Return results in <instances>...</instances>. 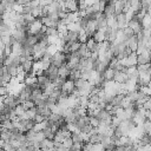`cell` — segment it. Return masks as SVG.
I'll list each match as a JSON object with an SVG mask.
<instances>
[{"label":"cell","instance_id":"35","mask_svg":"<svg viewBox=\"0 0 151 151\" xmlns=\"http://www.w3.org/2000/svg\"><path fill=\"white\" fill-rule=\"evenodd\" d=\"M80 46H81V42L80 41L72 42L71 44V52H78V50L80 48Z\"/></svg>","mask_w":151,"mask_h":151},{"label":"cell","instance_id":"6","mask_svg":"<svg viewBox=\"0 0 151 151\" xmlns=\"http://www.w3.org/2000/svg\"><path fill=\"white\" fill-rule=\"evenodd\" d=\"M127 79H129V76H127L126 72H124V71H116L114 78H113L114 81H117L119 84H125L127 81Z\"/></svg>","mask_w":151,"mask_h":151},{"label":"cell","instance_id":"43","mask_svg":"<svg viewBox=\"0 0 151 151\" xmlns=\"http://www.w3.org/2000/svg\"><path fill=\"white\" fill-rule=\"evenodd\" d=\"M47 151H57L54 147H52V149H50V150H47Z\"/></svg>","mask_w":151,"mask_h":151},{"label":"cell","instance_id":"2","mask_svg":"<svg viewBox=\"0 0 151 151\" xmlns=\"http://www.w3.org/2000/svg\"><path fill=\"white\" fill-rule=\"evenodd\" d=\"M42 27H44V24H42L41 19H35L28 26V34H38V33H40Z\"/></svg>","mask_w":151,"mask_h":151},{"label":"cell","instance_id":"3","mask_svg":"<svg viewBox=\"0 0 151 151\" xmlns=\"http://www.w3.org/2000/svg\"><path fill=\"white\" fill-rule=\"evenodd\" d=\"M58 71H59V67L58 66H55V65H53V64H51L48 67H47V70H45V74L50 78V80L53 83L59 76H58Z\"/></svg>","mask_w":151,"mask_h":151},{"label":"cell","instance_id":"31","mask_svg":"<svg viewBox=\"0 0 151 151\" xmlns=\"http://www.w3.org/2000/svg\"><path fill=\"white\" fill-rule=\"evenodd\" d=\"M87 83V80H85V79H83V78H79V79H77V80H74V84H76V88L77 90H80L85 84Z\"/></svg>","mask_w":151,"mask_h":151},{"label":"cell","instance_id":"15","mask_svg":"<svg viewBox=\"0 0 151 151\" xmlns=\"http://www.w3.org/2000/svg\"><path fill=\"white\" fill-rule=\"evenodd\" d=\"M114 73H116V70H113V68H111V67H107V68L101 73V76H103L104 80H113Z\"/></svg>","mask_w":151,"mask_h":151},{"label":"cell","instance_id":"32","mask_svg":"<svg viewBox=\"0 0 151 151\" xmlns=\"http://www.w3.org/2000/svg\"><path fill=\"white\" fill-rule=\"evenodd\" d=\"M21 105L25 107V110H29V109H32V107L35 106V103L29 99V100H25L24 103H21Z\"/></svg>","mask_w":151,"mask_h":151},{"label":"cell","instance_id":"7","mask_svg":"<svg viewBox=\"0 0 151 151\" xmlns=\"http://www.w3.org/2000/svg\"><path fill=\"white\" fill-rule=\"evenodd\" d=\"M65 7H66V11H68V12H78L79 11V1L78 0H66Z\"/></svg>","mask_w":151,"mask_h":151},{"label":"cell","instance_id":"33","mask_svg":"<svg viewBox=\"0 0 151 151\" xmlns=\"http://www.w3.org/2000/svg\"><path fill=\"white\" fill-rule=\"evenodd\" d=\"M15 110V112H17V114H18V117H22L24 114H25V112H26V110H25V107L21 105V104H19V105H17V107L14 109Z\"/></svg>","mask_w":151,"mask_h":151},{"label":"cell","instance_id":"40","mask_svg":"<svg viewBox=\"0 0 151 151\" xmlns=\"http://www.w3.org/2000/svg\"><path fill=\"white\" fill-rule=\"evenodd\" d=\"M134 151H146V149H145V146H143V145H138Z\"/></svg>","mask_w":151,"mask_h":151},{"label":"cell","instance_id":"38","mask_svg":"<svg viewBox=\"0 0 151 151\" xmlns=\"http://www.w3.org/2000/svg\"><path fill=\"white\" fill-rule=\"evenodd\" d=\"M46 118L42 116V114H40V113H38L37 116H35V118H34V122L35 123H41V122H44Z\"/></svg>","mask_w":151,"mask_h":151},{"label":"cell","instance_id":"24","mask_svg":"<svg viewBox=\"0 0 151 151\" xmlns=\"http://www.w3.org/2000/svg\"><path fill=\"white\" fill-rule=\"evenodd\" d=\"M88 38H90V37H88L87 32H86V31L83 28V29L79 32V38H78V40H79L81 44H86V41L88 40Z\"/></svg>","mask_w":151,"mask_h":151},{"label":"cell","instance_id":"41","mask_svg":"<svg viewBox=\"0 0 151 151\" xmlns=\"http://www.w3.org/2000/svg\"><path fill=\"white\" fill-rule=\"evenodd\" d=\"M114 150L116 151H126V147L125 146H116Z\"/></svg>","mask_w":151,"mask_h":151},{"label":"cell","instance_id":"14","mask_svg":"<svg viewBox=\"0 0 151 151\" xmlns=\"http://www.w3.org/2000/svg\"><path fill=\"white\" fill-rule=\"evenodd\" d=\"M106 20H107V27L110 28H118V21H117V15L113 14V15H110V17H106Z\"/></svg>","mask_w":151,"mask_h":151},{"label":"cell","instance_id":"28","mask_svg":"<svg viewBox=\"0 0 151 151\" xmlns=\"http://www.w3.org/2000/svg\"><path fill=\"white\" fill-rule=\"evenodd\" d=\"M46 35H47V37H52V35H59L58 28H57V27H47V28H46Z\"/></svg>","mask_w":151,"mask_h":151},{"label":"cell","instance_id":"23","mask_svg":"<svg viewBox=\"0 0 151 151\" xmlns=\"http://www.w3.org/2000/svg\"><path fill=\"white\" fill-rule=\"evenodd\" d=\"M31 14H32L34 18H37V19H40V18L42 17V6H41V5H39V6L34 7V8L32 9Z\"/></svg>","mask_w":151,"mask_h":151},{"label":"cell","instance_id":"8","mask_svg":"<svg viewBox=\"0 0 151 151\" xmlns=\"http://www.w3.org/2000/svg\"><path fill=\"white\" fill-rule=\"evenodd\" d=\"M60 38H64L66 42H67V41H68V42H76V41H79V40H78V38H79V33H78V32L68 31L65 35H63V37H60Z\"/></svg>","mask_w":151,"mask_h":151},{"label":"cell","instance_id":"13","mask_svg":"<svg viewBox=\"0 0 151 151\" xmlns=\"http://www.w3.org/2000/svg\"><path fill=\"white\" fill-rule=\"evenodd\" d=\"M39 42V37L37 34H28L25 42L22 45H28V46H34L35 44Z\"/></svg>","mask_w":151,"mask_h":151},{"label":"cell","instance_id":"22","mask_svg":"<svg viewBox=\"0 0 151 151\" xmlns=\"http://www.w3.org/2000/svg\"><path fill=\"white\" fill-rule=\"evenodd\" d=\"M67 29L68 31H72V32H80L81 29H83V27L80 26V24H79V21L78 22H70L68 25H67Z\"/></svg>","mask_w":151,"mask_h":151},{"label":"cell","instance_id":"12","mask_svg":"<svg viewBox=\"0 0 151 151\" xmlns=\"http://www.w3.org/2000/svg\"><path fill=\"white\" fill-rule=\"evenodd\" d=\"M126 45L132 50V52H136L137 48H138V38H137V34H134L131 38H129V40L126 41Z\"/></svg>","mask_w":151,"mask_h":151},{"label":"cell","instance_id":"18","mask_svg":"<svg viewBox=\"0 0 151 151\" xmlns=\"http://www.w3.org/2000/svg\"><path fill=\"white\" fill-rule=\"evenodd\" d=\"M7 66V70H8V73L12 76V77H17L18 76V72H19V70H18V67H19V65H17V64H13V63H11L9 65H6Z\"/></svg>","mask_w":151,"mask_h":151},{"label":"cell","instance_id":"4","mask_svg":"<svg viewBox=\"0 0 151 151\" xmlns=\"http://www.w3.org/2000/svg\"><path fill=\"white\" fill-rule=\"evenodd\" d=\"M76 90V84H74V80H71V79H66L65 83L63 84L61 86V91L67 93L68 96L71 93H73V91Z\"/></svg>","mask_w":151,"mask_h":151},{"label":"cell","instance_id":"42","mask_svg":"<svg viewBox=\"0 0 151 151\" xmlns=\"http://www.w3.org/2000/svg\"><path fill=\"white\" fill-rule=\"evenodd\" d=\"M146 118H147V120L151 122V110L150 111H146Z\"/></svg>","mask_w":151,"mask_h":151},{"label":"cell","instance_id":"25","mask_svg":"<svg viewBox=\"0 0 151 151\" xmlns=\"http://www.w3.org/2000/svg\"><path fill=\"white\" fill-rule=\"evenodd\" d=\"M142 26L144 27V28H149L150 26H151V15L147 13L143 19H142Z\"/></svg>","mask_w":151,"mask_h":151},{"label":"cell","instance_id":"9","mask_svg":"<svg viewBox=\"0 0 151 151\" xmlns=\"http://www.w3.org/2000/svg\"><path fill=\"white\" fill-rule=\"evenodd\" d=\"M51 83V80H50V78L44 73V74H41V76H38V85H39V87L44 91L47 86H48V84Z\"/></svg>","mask_w":151,"mask_h":151},{"label":"cell","instance_id":"1","mask_svg":"<svg viewBox=\"0 0 151 151\" xmlns=\"http://www.w3.org/2000/svg\"><path fill=\"white\" fill-rule=\"evenodd\" d=\"M51 63H52L53 65L60 67L61 65H64V64L67 63V54L64 53V52H61V51H58L54 55H52V58H51Z\"/></svg>","mask_w":151,"mask_h":151},{"label":"cell","instance_id":"37","mask_svg":"<svg viewBox=\"0 0 151 151\" xmlns=\"http://www.w3.org/2000/svg\"><path fill=\"white\" fill-rule=\"evenodd\" d=\"M53 140H55V142H59V143H63V140H64V137H63V134L59 132V131H57V133H55V136H54V139Z\"/></svg>","mask_w":151,"mask_h":151},{"label":"cell","instance_id":"27","mask_svg":"<svg viewBox=\"0 0 151 151\" xmlns=\"http://www.w3.org/2000/svg\"><path fill=\"white\" fill-rule=\"evenodd\" d=\"M88 103H90L88 96H80V97H79V106L87 107V106H88Z\"/></svg>","mask_w":151,"mask_h":151},{"label":"cell","instance_id":"44","mask_svg":"<svg viewBox=\"0 0 151 151\" xmlns=\"http://www.w3.org/2000/svg\"><path fill=\"white\" fill-rule=\"evenodd\" d=\"M15 151H24V150H22V147H19V149H17Z\"/></svg>","mask_w":151,"mask_h":151},{"label":"cell","instance_id":"39","mask_svg":"<svg viewBox=\"0 0 151 151\" xmlns=\"http://www.w3.org/2000/svg\"><path fill=\"white\" fill-rule=\"evenodd\" d=\"M52 2H53V0H40V5H41L42 7H45V6H50Z\"/></svg>","mask_w":151,"mask_h":151},{"label":"cell","instance_id":"21","mask_svg":"<svg viewBox=\"0 0 151 151\" xmlns=\"http://www.w3.org/2000/svg\"><path fill=\"white\" fill-rule=\"evenodd\" d=\"M25 85H27V86H32V85H34V84H37L38 83V77L37 76H33V74H28L27 77H26V79H25Z\"/></svg>","mask_w":151,"mask_h":151},{"label":"cell","instance_id":"16","mask_svg":"<svg viewBox=\"0 0 151 151\" xmlns=\"http://www.w3.org/2000/svg\"><path fill=\"white\" fill-rule=\"evenodd\" d=\"M54 147V140L53 139H48V138H45L42 142H41V150L42 151H47L50 149Z\"/></svg>","mask_w":151,"mask_h":151},{"label":"cell","instance_id":"26","mask_svg":"<svg viewBox=\"0 0 151 151\" xmlns=\"http://www.w3.org/2000/svg\"><path fill=\"white\" fill-rule=\"evenodd\" d=\"M149 63H151V57H147L145 54H138V65L149 64Z\"/></svg>","mask_w":151,"mask_h":151},{"label":"cell","instance_id":"20","mask_svg":"<svg viewBox=\"0 0 151 151\" xmlns=\"http://www.w3.org/2000/svg\"><path fill=\"white\" fill-rule=\"evenodd\" d=\"M126 73H127V76H129V78H138V76H139V71H138L137 66L127 67Z\"/></svg>","mask_w":151,"mask_h":151},{"label":"cell","instance_id":"10","mask_svg":"<svg viewBox=\"0 0 151 151\" xmlns=\"http://www.w3.org/2000/svg\"><path fill=\"white\" fill-rule=\"evenodd\" d=\"M117 21H118V28L119 29H124L125 27H127L129 25V20L126 19L125 13H120L117 15Z\"/></svg>","mask_w":151,"mask_h":151},{"label":"cell","instance_id":"30","mask_svg":"<svg viewBox=\"0 0 151 151\" xmlns=\"http://www.w3.org/2000/svg\"><path fill=\"white\" fill-rule=\"evenodd\" d=\"M81 132V131H80ZM80 132H73L72 133V139H73V143H84L83 142V138H81V133Z\"/></svg>","mask_w":151,"mask_h":151},{"label":"cell","instance_id":"5","mask_svg":"<svg viewBox=\"0 0 151 151\" xmlns=\"http://www.w3.org/2000/svg\"><path fill=\"white\" fill-rule=\"evenodd\" d=\"M127 26H130L132 29H133V32H134V34H138L139 32H142V29L144 28L143 26H142V22L134 17L132 20H130L129 21V25Z\"/></svg>","mask_w":151,"mask_h":151},{"label":"cell","instance_id":"19","mask_svg":"<svg viewBox=\"0 0 151 151\" xmlns=\"http://www.w3.org/2000/svg\"><path fill=\"white\" fill-rule=\"evenodd\" d=\"M38 107V106H37ZM38 113H40V114H42L46 119L50 117V114L52 113V111H51V109L47 106V105H45V106H40V107H38Z\"/></svg>","mask_w":151,"mask_h":151},{"label":"cell","instance_id":"29","mask_svg":"<svg viewBox=\"0 0 151 151\" xmlns=\"http://www.w3.org/2000/svg\"><path fill=\"white\" fill-rule=\"evenodd\" d=\"M1 126H4V127H6V129H9V130H13L14 127H13V122H12V119H4V120H1Z\"/></svg>","mask_w":151,"mask_h":151},{"label":"cell","instance_id":"36","mask_svg":"<svg viewBox=\"0 0 151 151\" xmlns=\"http://www.w3.org/2000/svg\"><path fill=\"white\" fill-rule=\"evenodd\" d=\"M90 124H91L93 127H98L99 124H100V120H99L97 117H90Z\"/></svg>","mask_w":151,"mask_h":151},{"label":"cell","instance_id":"34","mask_svg":"<svg viewBox=\"0 0 151 151\" xmlns=\"http://www.w3.org/2000/svg\"><path fill=\"white\" fill-rule=\"evenodd\" d=\"M63 145H64L65 147H67V149H71L72 145H73V139H72V137L64 138V140H63Z\"/></svg>","mask_w":151,"mask_h":151},{"label":"cell","instance_id":"11","mask_svg":"<svg viewBox=\"0 0 151 151\" xmlns=\"http://www.w3.org/2000/svg\"><path fill=\"white\" fill-rule=\"evenodd\" d=\"M70 73H71V70H70V67L67 66V64H64V65H61V66L59 67V71H58V76H59V77H61V78H64V79H68Z\"/></svg>","mask_w":151,"mask_h":151},{"label":"cell","instance_id":"17","mask_svg":"<svg viewBox=\"0 0 151 151\" xmlns=\"http://www.w3.org/2000/svg\"><path fill=\"white\" fill-rule=\"evenodd\" d=\"M97 42H101V41H104V40H106V34H105V31L104 29H98L96 33H94V35L92 37Z\"/></svg>","mask_w":151,"mask_h":151}]
</instances>
